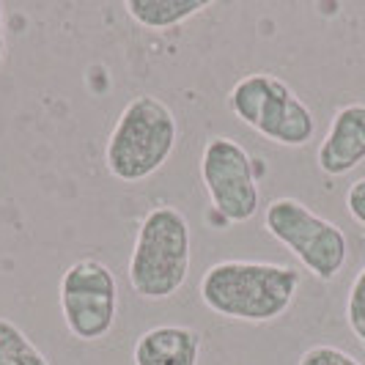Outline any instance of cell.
<instances>
[{"instance_id": "obj_1", "label": "cell", "mask_w": 365, "mask_h": 365, "mask_svg": "<svg viewBox=\"0 0 365 365\" xmlns=\"http://www.w3.org/2000/svg\"><path fill=\"white\" fill-rule=\"evenodd\" d=\"M302 272L292 264L225 258L212 264L198 283L201 302L231 322L267 324L294 305Z\"/></svg>"}, {"instance_id": "obj_2", "label": "cell", "mask_w": 365, "mask_h": 365, "mask_svg": "<svg viewBox=\"0 0 365 365\" xmlns=\"http://www.w3.org/2000/svg\"><path fill=\"white\" fill-rule=\"evenodd\" d=\"M179 140V121L168 102L151 93L129 99L105 143V168L115 182L138 184L163 168Z\"/></svg>"}, {"instance_id": "obj_3", "label": "cell", "mask_w": 365, "mask_h": 365, "mask_svg": "<svg viewBox=\"0 0 365 365\" xmlns=\"http://www.w3.org/2000/svg\"><path fill=\"white\" fill-rule=\"evenodd\" d=\"M192 239L190 222L176 206H154L140 220L129 256V286L140 299L163 302L182 292L190 277Z\"/></svg>"}, {"instance_id": "obj_4", "label": "cell", "mask_w": 365, "mask_h": 365, "mask_svg": "<svg viewBox=\"0 0 365 365\" xmlns=\"http://www.w3.org/2000/svg\"><path fill=\"white\" fill-rule=\"evenodd\" d=\"M228 110L245 127L277 146H308L316 135L313 110L294 93L286 80L269 72L239 77L228 91Z\"/></svg>"}, {"instance_id": "obj_5", "label": "cell", "mask_w": 365, "mask_h": 365, "mask_svg": "<svg viewBox=\"0 0 365 365\" xmlns=\"http://www.w3.org/2000/svg\"><path fill=\"white\" fill-rule=\"evenodd\" d=\"M264 228L272 239H277L308 272L332 283L344 272L349 261V239L332 220L316 215L311 206L297 198H274L264 209Z\"/></svg>"}, {"instance_id": "obj_6", "label": "cell", "mask_w": 365, "mask_h": 365, "mask_svg": "<svg viewBox=\"0 0 365 365\" xmlns=\"http://www.w3.org/2000/svg\"><path fill=\"white\" fill-rule=\"evenodd\" d=\"M58 302L69 335L83 344L108 338L118 319V280L99 258H80L58 283Z\"/></svg>"}, {"instance_id": "obj_7", "label": "cell", "mask_w": 365, "mask_h": 365, "mask_svg": "<svg viewBox=\"0 0 365 365\" xmlns=\"http://www.w3.org/2000/svg\"><path fill=\"white\" fill-rule=\"evenodd\" d=\"M201 182L212 209L225 225H239L258 215L261 192L256 160L234 138L217 135L206 140L201 154Z\"/></svg>"}, {"instance_id": "obj_8", "label": "cell", "mask_w": 365, "mask_h": 365, "mask_svg": "<svg viewBox=\"0 0 365 365\" xmlns=\"http://www.w3.org/2000/svg\"><path fill=\"white\" fill-rule=\"evenodd\" d=\"M365 163V105L351 102L335 110L329 129L316 151V165L332 179L351 173Z\"/></svg>"}, {"instance_id": "obj_9", "label": "cell", "mask_w": 365, "mask_h": 365, "mask_svg": "<svg viewBox=\"0 0 365 365\" xmlns=\"http://www.w3.org/2000/svg\"><path fill=\"white\" fill-rule=\"evenodd\" d=\"M135 365H198L201 332L184 324H160L146 329L132 349Z\"/></svg>"}, {"instance_id": "obj_10", "label": "cell", "mask_w": 365, "mask_h": 365, "mask_svg": "<svg viewBox=\"0 0 365 365\" xmlns=\"http://www.w3.org/2000/svg\"><path fill=\"white\" fill-rule=\"evenodd\" d=\"M127 14L146 31H168L176 28L203 9H209L206 0H127Z\"/></svg>"}, {"instance_id": "obj_11", "label": "cell", "mask_w": 365, "mask_h": 365, "mask_svg": "<svg viewBox=\"0 0 365 365\" xmlns=\"http://www.w3.org/2000/svg\"><path fill=\"white\" fill-rule=\"evenodd\" d=\"M0 365H50V360L25 335V329L0 316Z\"/></svg>"}, {"instance_id": "obj_12", "label": "cell", "mask_w": 365, "mask_h": 365, "mask_svg": "<svg viewBox=\"0 0 365 365\" xmlns=\"http://www.w3.org/2000/svg\"><path fill=\"white\" fill-rule=\"evenodd\" d=\"M346 324H349V329H351V335L360 341V346L365 349V264H363V269L354 274L351 286H349Z\"/></svg>"}, {"instance_id": "obj_13", "label": "cell", "mask_w": 365, "mask_h": 365, "mask_svg": "<svg viewBox=\"0 0 365 365\" xmlns=\"http://www.w3.org/2000/svg\"><path fill=\"white\" fill-rule=\"evenodd\" d=\"M297 365H363L354 354L344 351L341 346H329V344H316V346L305 349L299 354Z\"/></svg>"}, {"instance_id": "obj_14", "label": "cell", "mask_w": 365, "mask_h": 365, "mask_svg": "<svg viewBox=\"0 0 365 365\" xmlns=\"http://www.w3.org/2000/svg\"><path fill=\"white\" fill-rule=\"evenodd\" d=\"M346 212H349V217L354 220L357 225H363L365 228V176L363 179H357L354 184H349Z\"/></svg>"}, {"instance_id": "obj_15", "label": "cell", "mask_w": 365, "mask_h": 365, "mask_svg": "<svg viewBox=\"0 0 365 365\" xmlns=\"http://www.w3.org/2000/svg\"><path fill=\"white\" fill-rule=\"evenodd\" d=\"M6 58V31H3V6H0V66Z\"/></svg>"}]
</instances>
